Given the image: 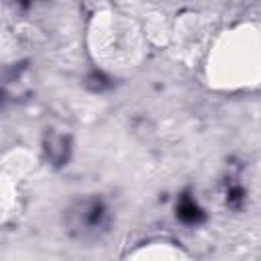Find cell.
Segmentation results:
<instances>
[{
	"label": "cell",
	"instance_id": "6da1fadb",
	"mask_svg": "<svg viewBox=\"0 0 261 261\" xmlns=\"http://www.w3.org/2000/svg\"><path fill=\"white\" fill-rule=\"evenodd\" d=\"M177 210H179V218H184V220H188V222H194V220H198V216H200V208H198L190 198H184Z\"/></svg>",
	"mask_w": 261,
	"mask_h": 261
}]
</instances>
